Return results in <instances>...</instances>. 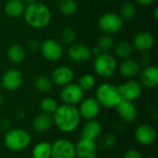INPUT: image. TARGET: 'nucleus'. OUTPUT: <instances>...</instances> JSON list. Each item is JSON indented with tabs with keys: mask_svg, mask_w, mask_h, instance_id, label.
I'll return each mask as SVG.
<instances>
[{
	"mask_svg": "<svg viewBox=\"0 0 158 158\" xmlns=\"http://www.w3.org/2000/svg\"><path fill=\"white\" fill-rule=\"evenodd\" d=\"M32 128L35 131L44 133L48 131L54 125L53 117L47 113H40L38 114L32 120Z\"/></svg>",
	"mask_w": 158,
	"mask_h": 158,
	"instance_id": "4be33fe9",
	"label": "nucleus"
},
{
	"mask_svg": "<svg viewBox=\"0 0 158 158\" xmlns=\"http://www.w3.org/2000/svg\"><path fill=\"white\" fill-rule=\"evenodd\" d=\"M40 107L44 113H47L50 115H53L54 112L58 107V104L56 99L52 97H45L44 98L40 103Z\"/></svg>",
	"mask_w": 158,
	"mask_h": 158,
	"instance_id": "c756f323",
	"label": "nucleus"
},
{
	"mask_svg": "<svg viewBox=\"0 0 158 158\" xmlns=\"http://www.w3.org/2000/svg\"><path fill=\"white\" fill-rule=\"evenodd\" d=\"M22 16L25 22L33 29H43L46 27L52 19L51 11L47 6L37 1L29 4L25 7Z\"/></svg>",
	"mask_w": 158,
	"mask_h": 158,
	"instance_id": "f03ea898",
	"label": "nucleus"
},
{
	"mask_svg": "<svg viewBox=\"0 0 158 158\" xmlns=\"http://www.w3.org/2000/svg\"><path fill=\"white\" fill-rule=\"evenodd\" d=\"M79 113L81 118L89 120V119H95L101 111V106L97 102V100L94 97H88L82 99L81 102L79 104Z\"/></svg>",
	"mask_w": 158,
	"mask_h": 158,
	"instance_id": "9b49d317",
	"label": "nucleus"
},
{
	"mask_svg": "<svg viewBox=\"0 0 158 158\" xmlns=\"http://www.w3.org/2000/svg\"><path fill=\"white\" fill-rule=\"evenodd\" d=\"M95 84H96V80L94 76L90 73H86L82 75L79 79V82H78V85L81 88L83 92L92 90L93 88H94Z\"/></svg>",
	"mask_w": 158,
	"mask_h": 158,
	"instance_id": "c85d7f7f",
	"label": "nucleus"
},
{
	"mask_svg": "<svg viewBox=\"0 0 158 158\" xmlns=\"http://www.w3.org/2000/svg\"><path fill=\"white\" fill-rule=\"evenodd\" d=\"M52 143L46 141L37 143L31 152L32 158H51Z\"/></svg>",
	"mask_w": 158,
	"mask_h": 158,
	"instance_id": "393cba45",
	"label": "nucleus"
},
{
	"mask_svg": "<svg viewBox=\"0 0 158 158\" xmlns=\"http://www.w3.org/2000/svg\"><path fill=\"white\" fill-rule=\"evenodd\" d=\"M68 56L69 59L76 63L87 62L92 57L91 49L83 44H72L68 49Z\"/></svg>",
	"mask_w": 158,
	"mask_h": 158,
	"instance_id": "2eb2a0df",
	"label": "nucleus"
},
{
	"mask_svg": "<svg viewBox=\"0 0 158 158\" xmlns=\"http://www.w3.org/2000/svg\"><path fill=\"white\" fill-rule=\"evenodd\" d=\"M53 85L54 84L51 78H48L46 76H38L33 81V86L35 90L44 94L50 92L53 88Z\"/></svg>",
	"mask_w": 158,
	"mask_h": 158,
	"instance_id": "a878e982",
	"label": "nucleus"
},
{
	"mask_svg": "<svg viewBox=\"0 0 158 158\" xmlns=\"http://www.w3.org/2000/svg\"><path fill=\"white\" fill-rule=\"evenodd\" d=\"M76 158H97L98 145L95 141L81 138L75 144Z\"/></svg>",
	"mask_w": 158,
	"mask_h": 158,
	"instance_id": "4468645a",
	"label": "nucleus"
},
{
	"mask_svg": "<svg viewBox=\"0 0 158 158\" xmlns=\"http://www.w3.org/2000/svg\"><path fill=\"white\" fill-rule=\"evenodd\" d=\"M73 79H74V72L69 67L67 66L57 67L53 70L51 75V80L53 84L60 87L71 83Z\"/></svg>",
	"mask_w": 158,
	"mask_h": 158,
	"instance_id": "f3484780",
	"label": "nucleus"
},
{
	"mask_svg": "<svg viewBox=\"0 0 158 158\" xmlns=\"http://www.w3.org/2000/svg\"><path fill=\"white\" fill-rule=\"evenodd\" d=\"M59 95L64 104L76 106L79 105L83 99L84 92L77 83L71 82L62 87Z\"/></svg>",
	"mask_w": 158,
	"mask_h": 158,
	"instance_id": "1a4fd4ad",
	"label": "nucleus"
},
{
	"mask_svg": "<svg viewBox=\"0 0 158 158\" xmlns=\"http://www.w3.org/2000/svg\"><path fill=\"white\" fill-rule=\"evenodd\" d=\"M146 158H156V156H149L148 157Z\"/></svg>",
	"mask_w": 158,
	"mask_h": 158,
	"instance_id": "37998d69",
	"label": "nucleus"
},
{
	"mask_svg": "<svg viewBox=\"0 0 158 158\" xmlns=\"http://www.w3.org/2000/svg\"><path fill=\"white\" fill-rule=\"evenodd\" d=\"M78 9V4L75 0H60L58 10L65 16H72Z\"/></svg>",
	"mask_w": 158,
	"mask_h": 158,
	"instance_id": "cd10ccee",
	"label": "nucleus"
},
{
	"mask_svg": "<svg viewBox=\"0 0 158 158\" xmlns=\"http://www.w3.org/2000/svg\"><path fill=\"white\" fill-rule=\"evenodd\" d=\"M119 73L128 79H132L140 73V64L131 58H125L118 66Z\"/></svg>",
	"mask_w": 158,
	"mask_h": 158,
	"instance_id": "412c9836",
	"label": "nucleus"
},
{
	"mask_svg": "<svg viewBox=\"0 0 158 158\" xmlns=\"http://www.w3.org/2000/svg\"><path fill=\"white\" fill-rule=\"evenodd\" d=\"M133 52V46L131 43L127 41L119 42L115 46V53L120 58H129Z\"/></svg>",
	"mask_w": 158,
	"mask_h": 158,
	"instance_id": "bb28decb",
	"label": "nucleus"
},
{
	"mask_svg": "<svg viewBox=\"0 0 158 158\" xmlns=\"http://www.w3.org/2000/svg\"><path fill=\"white\" fill-rule=\"evenodd\" d=\"M115 144H116V137L114 134H111V133H107L102 136L101 139L99 140V146L102 149L112 148L113 146H115Z\"/></svg>",
	"mask_w": 158,
	"mask_h": 158,
	"instance_id": "72a5a7b5",
	"label": "nucleus"
},
{
	"mask_svg": "<svg viewBox=\"0 0 158 158\" xmlns=\"http://www.w3.org/2000/svg\"><path fill=\"white\" fill-rule=\"evenodd\" d=\"M4 101H5V99H4V96L2 95V94H0V106L4 104Z\"/></svg>",
	"mask_w": 158,
	"mask_h": 158,
	"instance_id": "a19ab883",
	"label": "nucleus"
},
{
	"mask_svg": "<svg viewBox=\"0 0 158 158\" xmlns=\"http://www.w3.org/2000/svg\"><path fill=\"white\" fill-rule=\"evenodd\" d=\"M23 82V75L17 69H7L1 78V87L9 92L19 90Z\"/></svg>",
	"mask_w": 158,
	"mask_h": 158,
	"instance_id": "9d476101",
	"label": "nucleus"
},
{
	"mask_svg": "<svg viewBox=\"0 0 158 158\" xmlns=\"http://www.w3.org/2000/svg\"><path fill=\"white\" fill-rule=\"evenodd\" d=\"M25 4L21 0H7L4 6V12L9 18H19L25 10Z\"/></svg>",
	"mask_w": 158,
	"mask_h": 158,
	"instance_id": "5701e85b",
	"label": "nucleus"
},
{
	"mask_svg": "<svg viewBox=\"0 0 158 158\" xmlns=\"http://www.w3.org/2000/svg\"><path fill=\"white\" fill-rule=\"evenodd\" d=\"M31 143L29 131L20 128L9 129L4 136L5 146L11 152H21L27 149Z\"/></svg>",
	"mask_w": 158,
	"mask_h": 158,
	"instance_id": "7ed1b4c3",
	"label": "nucleus"
},
{
	"mask_svg": "<svg viewBox=\"0 0 158 158\" xmlns=\"http://www.w3.org/2000/svg\"><path fill=\"white\" fill-rule=\"evenodd\" d=\"M135 1L142 6H149L152 3H154L155 0H135Z\"/></svg>",
	"mask_w": 158,
	"mask_h": 158,
	"instance_id": "4c0bfd02",
	"label": "nucleus"
},
{
	"mask_svg": "<svg viewBox=\"0 0 158 158\" xmlns=\"http://www.w3.org/2000/svg\"><path fill=\"white\" fill-rule=\"evenodd\" d=\"M51 158H76L75 143L65 138L56 140L52 143Z\"/></svg>",
	"mask_w": 158,
	"mask_h": 158,
	"instance_id": "0eeeda50",
	"label": "nucleus"
},
{
	"mask_svg": "<svg viewBox=\"0 0 158 158\" xmlns=\"http://www.w3.org/2000/svg\"><path fill=\"white\" fill-rule=\"evenodd\" d=\"M96 45L101 49L102 52L108 53L114 47V39L111 37V35L105 34L97 40Z\"/></svg>",
	"mask_w": 158,
	"mask_h": 158,
	"instance_id": "2f4dec72",
	"label": "nucleus"
},
{
	"mask_svg": "<svg viewBox=\"0 0 158 158\" xmlns=\"http://www.w3.org/2000/svg\"><path fill=\"white\" fill-rule=\"evenodd\" d=\"M137 8L136 6L131 3V2H126L120 9V17L122 18V19L125 20H130L132 18H134L135 14H136Z\"/></svg>",
	"mask_w": 158,
	"mask_h": 158,
	"instance_id": "7c9ffc66",
	"label": "nucleus"
},
{
	"mask_svg": "<svg viewBox=\"0 0 158 158\" xmlns=\"http://www.w3.org/2000/svg\"><path fill=\"white\" fill-rule=\"evenodd\" d=\"M157 137L156 129L149 124H142L138 126L134 131V138L138 143L143 146L153 144Z\"/></svg>",
	"mask_w": 158,
	"mask_h": 158,
	"instance_id": "ddd939ff",
	"label": "nucleus"
},
{
	"mask_svg": "<svg viewBox=\"0 0 158 158\" xmlns=\"http://www.w3.org/2000/svg\"><path fill=\"white\" fill-rule=\"evenodd\" d=\"M94 69L97 75L103 78H109L115 74L118 69V63L115 57L109 53H101L95 56Z\"/></svg>",
	"mask_w": 158,
	"mask_h": 158,
	"instance_id": "39448f33",
	"label": "nucleus"
},
{
	"mask_svg": "<svg viewBox=\"0 0 158 158\" xmlns=\"http://www.w3.org/2000/svg\"><path fill=\"white\" fill-rule=\"evenodd\" d=\"M53 1H60V0H53Z\"/></svg>",
	"mask_w": 158,
	"mask_h": 158,
	"instance_id": "c03bdc74",
	"label": "nucleus"
},
{
	"mask_svg": "<svg viewBox=\"0 0 158 158\" xmlns=\"http://www.w3.org/2000/svg\"><path fill=\"white\" fill-rule=\"evenodd\" d=\"M24 4H31V3H34V2H36V0H21Z\"/></svg>",
	"mask_w": 158,
	"mask_h": 158,
	"instance_id": "ea45409f",
	"label": "nucleus"
},
{
	"mask_svg": "<svg viewBox=\"0 0 158 158\" xmlns=\"http://www.w3.org/2000/svg\"><path fill=\"white\" fill-rule=\"evenodd\" d=\"M141 63H142V65H143V66H145V67L149 66V65H150V56H149L147 54L143 53V54L142 55V56H141Z\"/></svg>",
	"mask_w": 158,
	"mask_h": 158,
	"instance_id": "e433bc0d",
	"label": "nucleus"
},
{
	"mask_svg": "<svg viewBox=\"0 0 158 158\" xmlns=\"http://www.w3.org/2000/svg\"><path fill=\"white\" fill-rule=\"evenodd\" d=\"M76 39V31L71 27H66L61 31V41L64 44L70 45L74 44Z\"/></svg>",
	"mask_w": 158,
	"mask_h": 158,
	"instance_id": "473e14b6",
	"label": "nucleus"
},
{
	"mask_svg": "<svg viewBox=\"0 0 158 158\" xmlns=\"http://www.w3.org/2000/svg\"><path fill=\"white\" fill-rule=\"evenodd\" d=\"M116 108L119 118L125 123H132L138 117V111L133 102L122 99Z\"/></svg>",
	"mask_w": 158,
	"mask_h": 158,
	"instance_id": "dca6fc26",
	"label": "nucleus"
},
{
	"mask_svg": "<svg viewBox=\"0 0 158 158\" xmlns=\"http://www.w3.org/2000/svg\"><path fill=\"white\" fill-rule=\"evenodd\" d=\"M27 46H28V49L31 52V53H36L40 50V47H41V44L35 40V39H31L28 42L27 44Z\"/></svg>",
	"mask_w": 158,
	"mask_h": 158,
	"instance_id": "c9c22d12",
	"label": "nucleus"
},
{
	"mask_svg": "<svg viewBox=\"0 0 158 158\" xmlns=\"http://www.w3.org/2000/svg\"><path fill=\"white\" fill-rule=\"evenodd\" d=\"M57 130L63 133H71L77 130L81 122V116L76 106L63 104L58 106L52 115Z\"/></svg>",
	"mask_w": 158,
	"mask_h": 158,
	"instance_id": "f257e3e1",
	"label": "nucleus"
},
{
	"mask_svg": "<svg viewBox=\"0 0 158 158\" xmlns=\"http://www.w3.org/2000/svg\"><path fill=\"white\" fill-rule=\"evenodd\" d=\"M102 125L96 119H89L83 124L81 131V138L96 141L102 134Z\"/></svg>",
	"mask_w": 158,
	"mask_h": 158,
	"instance_id": "a211bd4d",
	"label": "nucleus"
},
{
	"mask_svg": "<svg viewBox=\"0 0 158 158\" xmlns=\"http://www.w3.org/2000/svg\"><path fill=\"white\" fill-rule=\"evenodd\" d=\"M157 12H158V9L157 8H156V10H155V17H156V19H157Z\"/></svg>",
	"mask_w": 158,
	"mask_h": 158,
	"instance_id": "79ce46f5",
	"label": "nucleus"
},
{
	"mask_svg": "<svg viewBox=\"0 0 158 158\" xmlns=\"http://www.w3.org/2000/svg\"><path fill=\"white\" fill-rule=\"evenodd\" d=\"M0 11H1V6H0Z\"/></svg>",
	"mask_w": 158,
	"mask_h": 158,
	"instance_id": "a18cd8bd",
	"label": "nucleus"
},
{
	"mask_svg": "<svg viewBox=\"0 0 158 158\" xmlns=\"http://www.w3.org/2000/svg\"><path fill=\"white\" fill-rule=\"evenodd\" d=\"M123 158H143L142 153L137 149H129L125 152Z\"/></svg>",
	"mask_w": 158,
	"mask_h": 158,
	"instance_id": "f704fd0d",
	"label": "nucleus"
},
{
	"mask_svg": "<svg viewBox=\"0 0 158 158\" xmlns=\"http://www.w3.org/2000/svg\"><path fill=\"white\" fill-rule=\"evenodd\" d=\"M140 83L145 88H155L158 84V69L156 66L149 65L140 73Z\"/></svg>",
	"mask_w": 158,
	"mask_h": 158,
	"instance_id": "aec40b11",
	"label": "nucleus"
},
{
	"mask_svg": "<svg viewBox=\"0 0 158 158\" xmlns=\"http://www.w3.org/2000/svg\"><path fill=\"white\" fill-rule=\"evenodd\" d=\"M91 51H92V55H94V56H99L101 53H103V52L101 51V49H100L97 45H96V46H94Z\"/></svg>",
	"mask_w": 158,
	"mask_h": 158,
	"instance_id": "58836bf2",
	"label": "nucleus"
},
{
	"mask_svg": "<svg viewBox=\"0 0 158 158\" xmlns=\"http://www.w3.org/2000/svg\"><path fill=\"white\" fill-rule=\"evenodd\" d=\"M131 44L136 50L140 52H146L154 46L155 38L153 34L148 31H140L134 35Z\"/></svg>",
	"mask_w": 158,
	"mask_h": 158,
	"instance_id": "6ab92c4d",
	"label": "nucleus"
},
{
	"mask_svg": "<svg viewBox=\"0 0 158 158\" xmlns=\"http://www.w3.org/2000/svg\"><path fill=\"white\" fill-rule=\"evenodd\" d=\"M98 26L100 30L106 34H116L121 31L123 27V19L119 15L116 13L107 12L99 18Z\"/></svg>",
	"mask_w": 158,
	"mask_h": 158,
	"instance_id": "423d86ee",
	"label": "nucleus"
},
{
	"mask_svg": "<svg viewBox=\"0 0 158 158\" xmlns=\"http://www.w3.org/2000/svg\"><path fill=\"white\" fill-rule=\"evenodd\" d=\"M7 59L12 64H20L26 58V50L25 48L19 44H14L10 45L6 51Z\"/></svg>",
	"mask_w": 158,
	"mask_h": 158,
	"instance_id": "b1692460",
	"label": "nucleus"
},
{
	"mask_svg": "<svg viewBox=\"0 0 158 158\" xmlns=\"http://www.w3.org/2000/svg\"><path fill=\"white\" fill-rule=\"evenodd\" d=\"M95 99L101 106L108 109L116 107L122 100L118 86L110 82L99 85L95 92Z\"/></svg>",
	"mask_w": 158,
	"mask_h": 158,
	"instance_id": "20e7f679",
	"label": "nucleus"
},
{
	"mask_svg": "<svg viewBox=\"0 0 158 158\" xmlns=\"http://www.w3.org/2000/svg\"><path fill=\"white\" fill-rule=\"evenodd\" d=\"M121 98L130 102H134L139 99L143 93V86L139 81L134 80H130L123 84L118 86Z\"/></svg>",
	"mask_w": 158,
	"mask_h": 158,
	"instance_id": "f8f14e48",
	"label": "nucleus"
},
{
	"mask_svg": "<svg viewBox=\"0 0 158 158\" xmlns=\"http://www.w3.org/2000/svg\"><path fill=\"white\" fill-rule=\"evenodd\" d=\"M40 51L42 56L51 62L58 61L63 56V47L60 42L55 39H46L41 44Z\"/></svg>",
	"mask_w": 158,
	"mask_h": 158,
	"instance_id": "6e6552de",
	"label": "nucleus"
}]
</instances>
